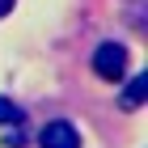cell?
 <instances>
[{
	"mask_svg": "<svg viewBox=\"0 0 148 148\" xmlns=\"http://www.w3.org/2000/svg\"><path fill=\"white\" fill-rule=\"evenodd\" d=\"M38 140H42V148H80V136H76V127H72V123H64V119L47 123L42 131H38Z\"/></svg>",
	"mask_w": 148,
	"mask_h": 148,
	"instance_id": "obj_2",
	"label": "cell"
},
{
	"mask_svg": "<svg viewBox=\"0 0 148 148\" xmlns=\"http://www.w3.org/2000/svg\"><path fill=\"white\" fill-rule=\"evenodd\" d=\"M144 93H148V76L140 72V76L127 85V93H123V110H140V106H144Z\"/></svg>",
	"mask_w": 148,
	"mask_h": 148,
	"instance_id": "obj_3",
	"label": "cell"
},
{
	"mask_svg": "<svg viewBox=\"0 0 148 148\" xmlns=\"http://www.w3.org/2000/svg\"><path fill=\"white\" fill-rule=\"evenodd\" d=\"M9 9H13V0H0V17H9Z\"/></svg>",
	"mask_w": 148,
	"mask_h": 148,
	"instance_id": "obj_5",
	"label": "cell"
},
{
	"mask_svg": "<svg viewBox=\"0 0 148 148\" xmlns=\"http://www.w3.org/2000/svg\"><path fill=\"white\" fill-rule=\"evenodd\" d=\"M21 106H13L9 97H0V123H9V127H21Z\"/></svg>",
	"mask_w": 148,
	"mask_h": 148,
	"instance_id": "obj_4",
	"label": "cell"
},
{
	"mask_svg": "<svg viewBox=\"0 0 148 148\" xmlns=\"http://www.w3.org/2000/svg\"><path fill=\"white\" fill-rule=\"evenodd\" d=\"M123 68H127V51L119 42H102L97 51H93V72H97L102 80H119Z\"/></svg>",
	"mask_w": 148,
	"mask_h": 148,
	"instance_id": "obj_1",
	"label": "cell"
}]
</instances>
